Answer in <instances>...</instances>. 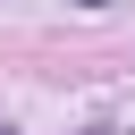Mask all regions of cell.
<instances>
[{
    "label": "cell",
    "mask_w": 135,
    "mask_h": 135,
    "mask_svg": "<svg viewBox=\"0 0 135 135\" xmlns=\"http://www.w3.org/2000/svg\"><path fill=\"white\" fill-rule=\"evenodd\" d=\"M0 135H8V127H0Z\"/></svg>",
    "instance_id": "cell-2"
},
{
    "label": "cell",
    "mask_w": 135,
    "mask_h": 135,
    "mask_svg": "<svg viewBox=\"0 0 135 135\" xmlns=\"http://www.w3.org/2000/svg\"><path fill=\"white\" fill-rule=\"evenodd\" d=\"M76 8H110V0H76Z\"/></svg>",
    "instance_id": "cell-1"
}]
</instances>
